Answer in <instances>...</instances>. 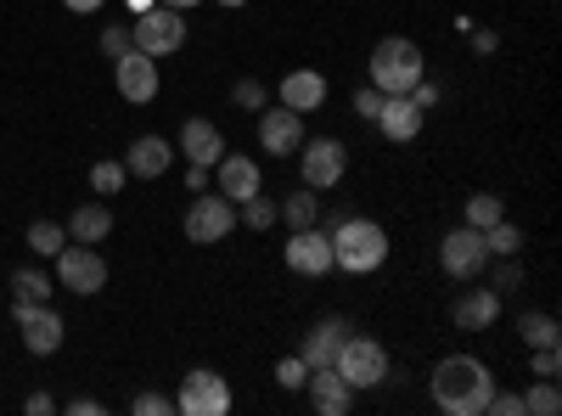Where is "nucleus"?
Wrapping results in <instances>:
<instances>
[{
    "mask_svg": "<svg viewBox=\"0 0 562 416\" xmlns=\"http://www.w3.org/2000/svg\"><path fill=\"white\" fill-rule=\"evenodd\" d=\"M428 394L445 416H484V405L495 394V372L479 355H445L428 378Z\"/></svg>",
    "mask_w": 562,
    "mask_h": 416,
    "instance_id": "nucleus-1",
    "label": "nucleus"
},
{
    "mask_svg": "<svg viewBox=\"0 0 562 416\" xmlns=\"http://www.w3.org/2000/svg\"><path fill=\"white\" fill-rule=\"evenodd\" d=\"M326 237H333V270H349V276L383 270L389 254H394L389 231L378 220H366V214H344L338 225H326Z\"/></svg>",
    "mask_w": 562,
    "mask_h": 416,
    "instance_id": "nucleus-2",
    "label": "nucleus"
},
{
    "mask_svg": "<svg viewBox=\"0 0 562 416\" xmlns=\"http://www.w3.org/2000/svg\"><path fill=\"white\" fill-rule=\"evenodd\" d=\"M428 74V57H422V45L405 40V34H389L371 45V57H366V85H378L383 97H405V90Z\"/></svg>",
    "mask_w": 562,
    "mask_h": 416,
    "instance_id": "nucleus-3",
    "label": "nucleus"
},
{
    "mask_svg": "<svg viewBox=\"0 0 562 416\" xmlns=\"http://www.w3.org/2000/svg\"><path fill=\"white\" fill-rule=\"evenodd\" d=\"M293 158H299V187H310V192H333L349 175V147L338 135H304V147Z\"/></svg>",
    "mask_w": 562,
    "mask_h": 416,
    "instance_id": "nucleus-4",
    "label": "nucleus"
},
{
    "mask_svg": "<svg viewBox=\"0 0 562 416\" xmlns=\"http://www.w3.org/2000/svg\"><path fill=\"white\" fill-rule=\"evenodd\" d=\"M333 366H338V378H344L355 394L389 383V349H383L378 338H366V333H349L344 349L333 355Z\"/></svg>",
    "mask_w": 562,
    "mask_h": 416,
    "instance_id": "nucleus-5",
    "label": "nucleus"
},
{
    "mask_svg": "<svg viewBox=\"0 0 562 416\" xmlns=\"http://www.w3.org/2000/svg\"><path fill=\"white\" fill-rule=\"evenodd\" d=\"M186 34H192V29H186V12L164 7V0L147 7V12H135V23H130V45H135V52H147V57H158V63L180 52Z\"/></svg>",
    "mask_w": 562,
    "mask_h": 416,
    "instance_id": "nucleus-6",
    "label": "nucleus"
},
{
    "mask_svg": "<svg viewBox=\"0 0 562 416\" xmlns=\"http://www.w3.org/2000/svg\"><path fill=\"white\" fill-rule=\"evenodd\" d=\"M180 231H186V243L214 248V243H225L231 231H237V203L220 198V192H198L192 203H186V214H180Z\"/></svg>",
    "mask_w": 562,
    "mask_h": 416,
    "instance_id": "nucleus-7",
    "label": "nucleus"
},
{
    "mask_svg": "<svg viewBox=\"0 0 562 416\" xmlns=\"http://www.w3.org/2000/svg\"><path fill=\"white\" fill-rule=\"evenodd\" d=\"M52 265H57V288L74 293V299H97L108 288V259L97 248H85V243H68Z\"/></svg>",
    "mask_w": 562,
    "mask_h": 416,
    "instance_id": "nucleus-8",
    "label": "nucleus"
},
{
    "mask_svg": "<svg viewBox=\"0 0 562 416\" xmlns=\"http://www.w3.org/2000/svg\"><path fill=\"white\" fill-rule=\"evenodd\" d=\"M490 265V248H484V231L473 225H456L439 237V270L450 276V282H479Z\"/></svg>",
    "mask_w": 562,
    "mask_h": 416,
    "instance_id": "nucleus-9",
    "label": "nucleus"
},
{
    "mask_svg": "<svg viewBox=\"0 0 562 416\" xmlns=\"http://www.w3.org/2000/svg\"><path fill=\"white\" fill-rule=\"evenodd\" d=\"M231 405V383L220 372H209V366H198V372H186L180 378V394H175V411L180 416H225Z\"/></svg>",
    "mask_w": 562,
    "mask_h": 416,
    "instance_id": "nucleus-10",
    "label": "nucleus"
},
{
    "mask_svg": "<svg viewBox=\"0 0 562 416\" xmlns=\"http://www.w3.org/2000/svg\"><path fill=\"white\" fill-rule=\"evenodd\" d=\"M281 265L293 276H333V237H326V225H304V231H288V243H281Z\"/></svg>",
    "mask_w": 562,
    "mask_h": 416,
    "instance_id": "nucleus-11",
    "label": "nucleus"
},
{
    "mask_svg": "<svg viewBox=\"0 0 562 416\" xmlns=\"http://www.w3.org/2000/svg\"><path fill=\"white\" fill-rule=\"evenodd\" d=\"M12 315H18V338H23L29 355H57L63 349L68 321L52 304H12Z\"/></svg>",
    "mask_w": 562,
    "mask_h": 416,
    "instance_id": "nucleus-12",
    "label": "nucleus"
},
{
    "mask_svg": "<svg viewBox=\"0 0 562 416\" xmlns=\"http://www.w3.org/2000/svg\"><path fill=\"white\" fill-rule=\"evenodd\" d=\"M259 119V153H270V158H293L299 147H304V113H293V108H259L254 113Z\"/></svg>",
    "mask_w": 562,
    "mask_h": 416,
    "instance_id": "nucleus-13",
    "label": "nucleus"
},
{
    "mask_svg": "<svg viewBox=\"0 0 562 416\" xmlns=\"http://www.w3.org/2000/svg\"><path fill=\"white\" fill-rule=\"evenodd\" d=\"M113 85H119V97L124 102H153L158 97V57H147V52H135V45H130V52L124 57H113Z\"/></svg>",
    "mask_w": 562,
    "mask_h": 416,
    "instance_id": "nucleus-14",
    "label": "nucleus"
},
{
    "mask_svg": "<svg viewBox=\"0 0 562 416\" xmlns=\"http://www.w3.org/2000/svg\"><path fill=\"white\" fill-rule=\"evenodd\" d=\"M299 394H304L310 411H321V416H349V411H355V389L338 378V366H310V378H304Z\"/></svg>",
    "mask_w": 562,
    "mask_h": 416,
    "instance_id": "nucleus-15",
    "label": "nucleus"
},
{
    "mask_svg": "<svg viewBox=\"0 0 562 416\" xmlns=\"http://www.w3.org/2000/svg\"><path fill=\"white\" fill-rule=\"evenodd\" d=\"M175 153H180L186 164H198V169H214V164L225 158V130H220L214 119H186L180 135H175Z\"/></svg>",
    "mask_w": 562,
    "mask_h": 416,
    "instance_id": "nucleus-16",
    "label": "nucleus"
},
{
    "mask_svg": "<svg viewBox=\"0 0 562 416\" xmlns=\"http://www.w3.org/2000/svg\"><path fill=\"white\" fill-rule=\"evenodd\" d=\"M501 293L495 288H461L450 299V321H456V333H490L495 321H501Z\"/></svg>",
    "mask_w": 562,
    "mask_h": 416,
    "instance_id": "nucleus-17",
    "label": "nucleus"
},
{
    "mask_svg": "<svg viewBox=\"0 0 562 416\" xmlns=\"http://www.w3.org/2000/svg\"><path fill=\"white\" fill-rule=\"evenodd\" d=\"M214 192L231 198V203H243V198L265 192V169H259V158H248V153H225V158L214 164Z\"/></svg>",
    "mask_w": 562,
    "mask_h": 416,
    "instance_id": "nucleus-18",
    "label": "nucleus"
},
{
    "mask_svg": "<svg viewBox=\"0 0 562 416\" xmlns=\"http://www.w3.org/2000/svg\"><path fill=\"white\" fill-rule=\"evenodd\" d=\"M326 97H333V85H326V74H315V68H293L288 79L276 85V102L281 108H293V113H321L326 108Z\"/></svg>",
    "mask_w": 562,
    "mask_h": 416,
    "instance_id": "nucleus-19",
    "label": "nucleus"
},
{
    "mask_svg": "<svg viewBox=\"0 0 562 416\" xmlns=\"http://www.w3.org/2000/svg\"><path fill=\"white\" fill-rule=\"evenodd\" d=\"M175 158H180V153L169 147V135H135L130 153H124V175H135V180H158V175H169Z\"/></svg>",
    "mask_w": 562,
    "mask_h": 416,
    "instance_id": "nucleus-20",
    "label": "nucleus"
},
{
    "mask_svg": "<svg viewBox=\"0 0 562 416\" xmlns=\"http://www.w3.org/2000/svg\"><path fill=\"white\" fill-rule=\"evenodd\" d=\"M371 124H378L389 142H416V135L428 130V113H422L411 97H383V108H378V119H371Z\"/></svg>",
    "mask_w": 562,
    "mask_h": 416,
    "instance_id": "nucleus-21",
    "label": "nucleus"
},
{
    "mask_svg": "<svg viewBox=\"0 0 562 416\" xmlns=\"http://www.w3.org/2000/svg\"><path fill=\"white\" fill-rule=\"evenodd\" d=\"M344 338H349V321L344 315H321L315 327L304 333V344H299L304 366H333V355L344 349Z\"/></svg>",
    "mask_w": 562,
    "mask_h": 416,
    "instance_id": "nucleus-22",
    "label": "nucleus"
},
{
    "mask_svg": "<svg viewBox=\"0 0 562 416\" xmlns=\"http://www.w3.org/2000/svg\"><path fill=\"white\" fill-rule=\"evenodd\" d=\"M113 237V209L108 203H79L68 214V243H85V248H97Z\"/></svg>",
    "mask_w": 562,
    "mask_h": 416,
    "instance_id": "nucleus-23",
    "label": "nucleus"
},
{
    "mask_svg": "<svg viewBox=\"0 0 562 416\" xmlns=\"http://www.w3.org/2000/svg\"><path fill=\"white\" fill-rule=\"evenodd\" d=\"M276 220L288 225V231H304V225H315V220H321V192L299 187L293 198H281V203H276Z\"/></svg>",
    "mask_w": 562,
    "mask_h": 416,
    "instance_id": "nucleus-24",
    "label": "nucleus"
},
{
    "mask_svg": "<svg viewBox=\"0 0 562 416\" xmlns=\"http://www.w3.org/2000/svg\"><path fill=\"white\" fill-rule=\"evenodd\" d=\"M52 293H57V282L45 270H18L12 276V304H52Z\"/></svg>",
    "mask_w": 562,
    "mask_h": 416,
    "instance_id": "nucleus-25",
    "label": "nucleus"
},
{
    "mask_svg": "<svg viewBox=\"0 0 562 416\" xmlns=\"http://www.w3.org/2000/svg\"><path fill=\"white\" fill-rule=\"evenodd\" d=\"M518 338H524V349L562 344V333H557V315H546V310H524V315H518Z\"/></svg>",
    "mask_w": 562,
    "mask_h": 416,
    "instance_id": "nucleus-26",
    "label": "nucleus"
},
{
    "mask_svg": "<svg viewBox=\"0 0 562 416\" xmlns=\"http://www.w3.org/2000/svg\"><path fill=\"white\" fill-rule=\"evenodd\" d=\"M495 220H506V198H495V192H473V198H467V209H461V225L490 231Z\"/></svg>",
    "mask_w": 562,
    "mask_h": 416,
    "instance_id": "nucleus-27",
    "label": "nucleus"
},
{
    "mask_svg": "<svg viewBox=\"0 0 562 416\" xmlns=\"http://www.w3.org/2000/svg\"><path fill=\"white\" fill-rule=\"evenodd\" d=\"M557 411H562L557 378H535V383L524 389V416H557Z\"/></svg>",
    "mask_w": 562,
    "mask_h": 416,
    "instance_id": "nucleus-28",
    "label": "nucleus"
},
{
    "mask_svg": "<svg viewBox=\"0 0 562 416\" xmlns=\"http://www.w3.org/2000/svg\"><path fill=\"white\" fill-rule=\"evenodd\" d=\"M29 248H34L40 259H57V254L68 248V225H57V220H34V225H29Z\"/></svg>",
    "mask_w": 562,
    "mask_h": 416,
    "instance_id": "nucleus-29",
    "label": "nucleus"
},
{
    "mask_svg": "<svg viewBox=\"0 0 562 416\" xmlns=\"http://www.w3.org/2000/svg\"><path fill=\"white\" fill-rule=\"evenodd\" d=\"M484 248H490V259H512V254H524V231L512 225V220H495L484 231Z\"/></svg>",
    "mask_w": 562,
    "mask_h": 416,
    "instance_id": "nucleus-30",
    "label": "nucleus"
},
{
    "mask_svg": "<svg viewBox=\"0 0 562 416\" xmlns=\"http://www.w3.org/2000/svg\"><path fill=\"white\" fill-rule=\"evenodd\" d=\"M237 225H248V231H270V225H276V198H265V192L243 198V203H237Z\"/></svg>",
    "mask_w": 562,
    "mask_h": 416,
    "instance_id": "nucleus-31",
    "label": "nucleus"
},
{
    "mask_svg": "<svg viewBox=\"0 0 562 416\" xmlns=\"http://www.w3.org/2000/svg\"><path fill=\"white\" fill-rule=\"evenodd\" d=\"M90 192H97V198H119V192H124V164H119V158L90 164Z\"/></svg>",
    "mask_w": 562,
    "mask_h": 416,
    "instance_id": "nucleus-32",
    "label": "nucleus"
},
{
    "mask_svg": "<svg viewBox=\"0 0 562 416\" xmlns=\"http://www.w3.org/2000/svg\"><path fill=\"white\" fill-rule=\"evenodd\" d=\"M231 108H237V113H259V108H270L265 79H237V85H231Z\"/></svg>",
    "mask_w": 562,
    "mask_h": 416,
    "instance_id": "nucleus-33",
    "label": "nucleus"
},
{
    "mask_svg": "<svg viewBox=\"0 0 562 416\" xmlns=\"http://www.w3.org/2000/svg\"><path fill=\"white\" fill-rule=\"evenodd\" d=\"M484 270H490V265H484ZM490 288H495L501 299H506V293H518V288H524V259H518V254L501 259V265L490 270Z\"/></svg>",
    "mask_w": 562,
    "mask_h": 416,
    "instance_id": "nucleus-34",
    "label": "nucleus"
},
{
    "mask_svg": "<svg viewBox=\"0 0 562 416\" xmlns=\"http://www.w3.org/2000/svg\"><path fill=\"white\" fill-rule=\"evenodd\" d=\"M304 378H310L304 355H281V360H276V383L288 389V394H299V389H304Z\"/></svg>",
    "mask_w": 562,
    "mask_h": 416,
    "instance_id": "nucleus-35",
    "label": "nucleus"
},
{
    "mask_svg": "<svg viewBox=\"0 0 562 416\" xmlns=\"http://www.w3.org/2000/svg\"><path fill=\"white\" fill-rule=\"evenodd\" d=\"M529 372H535V378H557V372H562V344L529 349Z\"/></svg>",
    "mask_w": 562,
    "mask_h": 416,
    "instance_id": "nucleus-36",
    "label": "nucleus"
},
{
    "mask_svg": "<svg viewBox=\"0 0 562 416\" xmlns=\"http://www.w3.org/2000/svg\"><path fill=\"white\" fill-rule=\"evenodd\" d=\"M124 52H130V29H124V23H108V29H102V57L113 63V57H124Z\"/></svg>",
    "mask_w": 562,
    "mask_h": 416,
    "instance_id": "nucleus-37",
    "label": "nucleus"
},
{
    "mask_svg": "<svg viewBox=\"0 0 562 416\" xmlns=\"http://www.w3.org/2000/svg\"><path fill=\"white\" fill-rule=\"evenodd\" d=\"M378 108H383V90H378V85H360V90H355V113L371 124V119H378Z\"/></svg>",
    "mask_w": 562,
    "mask_h": 416,
    "instance_id": "nucleus-38",
    "label": "nucleus"
},
{
    "mask_svg": "<svg viewBox=\"0 0 562 416\" xmlns=\"http://www.w3.org/2000/svg\"><path fill=\"white\" fill-rule=\"evenodd\" d=\"M135 416H169L175 411V400L169 394H135V405H130Z\"/></svg>",
    "mask_w": 562,
    "mask_h": 416,
    "instance_id": "nucleus-39",
    "label": "nucleus"
},
{
    "mask_svg": "<svg viewBox=\"0 0 562 416\" xmlns=\"http://www.w3.org/2000/svg\"><path fill=\"white\" fill-rule=\"evenodd\" d=\"M23 411H29V416H52V411H57V400H52V394H29V405H23Z\"/></svg>",
    "mask_w": 562,
    "mask_h": 416,
    "instance_id": "nucleus-40",
    "label": "nucleus"
},
{
    "mask_svg": "<svg viewBox=\"0 0 562 416\" xmlns=\"http://www.w3.org/2000/svg\"><path fill=\"white\" fill-rule=\"evenodd\" d=\"M108 405L102 400H68V416H102Z\"/></svg>",
    "mask_w": 562,
    "mask_h": 416,
    "instance_id": "nucleus-41",
    "label": "nucleus"
},
{
    "mask_svg": "<svg viewBox=\"0 0 562 416\" xmlns=\"http://www.w3.org/2000/svg\"><path fill=\"white\" fill-rule=\"evenodd\" d=\"M473 45H479V57H490L495 45H501V34H495V29H479V34H473Z\"/></svg>",
    "mask_w": 562,
    "mask_h": 416,
    "instance_id": "nucleus-42",
    "label": "nucleus"
},
{
    "mask_svg": "<svg viewBox=\"0 0 562 416\" xmlns=\"http://www.w3.org/2000/svg\"><path fill=\"white\" fill-rule=\"evenodd\" d=\"M63 7H68V12H79V18H90V12H102L108 0H63Z\"/></svg>",
    "mask_w": 562,
    "mask_h": 416,
    "instance_id": "nucleus-43",
    "label": "nucleus"
},
{
    "mask_svg": "<svg viewBox=\"0 0 562 416\" xmlns=\"http://www.w3.org/2000/svg\"><path fill=\"white\" fill-rule=\"evenodd\" d=\"M186 187H192V192H209V169L192 164V169H186Z\"/></svg>",
    "mask_w": 562,
    "mask_h": 416,
    "instance_id": "nucleus-44",
    "label": "nucleus"
},
{
    "mask_svg": "<svg viewBox=\"0 0 562 416\" xmlns=\"http://www.w3.org/2000/svg\"><path fill=\"white\" fill-rule=\"evenodd\" d=\"M164 7H175V12H198L203 0H164Z\"/></svg>",
    "mask_w": 562,
    "mask_h": 416,
    "instance_id": "nucleus-45",
    "label": "nucleus"
},
{
    "mask_svg": "<svg viewBox=\"0 0 562 416\" xmlns=\"http://www.w3.org/2000/svg\"><path fill=\"white\" fill-rule=\"evenodd\" d=\"M124 7H130V18H135V12H147V7H158V0H124Z\"/></svg>",
    "mask_w": 562,
    "mask_h": 416,
    "instance_id": "nucleus-46",
    "label": "nucleus"
},
{
    "mask_svg": "<svg viewBox=\"0 0 562 416\" xmlns=\"http://www.w3.org/2000/svg\"><path fill=\"white\" fill-rule=\"evenodd\" d=\"M214 7H231V12H237V7H248V0H214Z\"/></svg>",
    "mask_w": 562,
    "mask_h": 416,
    "instance_id": "nucleus-47",
    "label": "nucleus"
}]
</instances>
